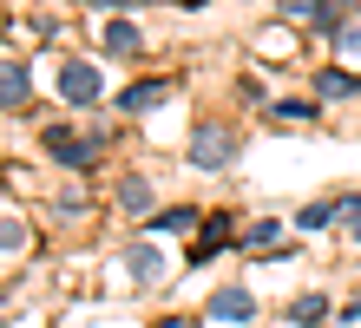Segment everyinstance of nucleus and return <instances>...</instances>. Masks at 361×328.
Returning a JSON list of instances; mask_svg holds the SVG:
<instances>
[{
    "label": "nucleus",
    "instance_id": "1",
    "mask_svg": "<svg viewBox=\"0 0 361 328\" xmlns=\"http://www.w3.org/2000/svg\"><path fill=\"white\" fill-rule=\"evenodd\" d=\"M39 145H47L59 164H79V171L99 158V151H92V138H79V131H66V125H47V131H39Z\"/></svg>",
    "mask_w": 361,
    "mask_h": 328
},
{
    "label": "nucleus",
    "instance_id": "2",
    "mask_svg": "<svg viewBox=\"0 0 361 328\" xmlns=\"http://www.w3.org/2000/svg\"><path fill=\"white\" fill-rule=\"evenodd\" d=\"M230 151H237V138H230V125H197V138H190V158H197L204 171L230 164Z\"/></svg>",
    "mask_w": 361,
    "mask_h": 328
},
{
    "label": "nucleus",
    "instance_id": "3",
    "mask_svg": "<svg viewBox=\"0 0 361 328\" xmlns=\"http://www.w3.org/2000/svg\"><path fill=\"white\" fill-rule=\"evenodd\" d=\"M171 99V79H138V85H125L118 92V112L132 119V112H158V105Z\"/></svg>",
    "mask_w": 361,
    "mask_h": 328
},
{
    "label": "nucleus",
    "instance_id": "4",
    "mask_svg": "<svg viewBox=\"0 0 361 328\" xmlns=\"http://www.w3.org/2000/svg\"><path fill=\"white\" fill-rule=\"evenodd\" d=\"M59 92H66L73 105H92L99 99V73H92L86 59H66V66H59Z\"/></svg>",
    "mask_w": 361,
    "mask_h": 328
},
{
    "label": "nucleus",
    "instance_id": "5",
    "mask_svg": "<svg viewBox=\"0 0 361 328\" xmlns=\"http://www.w3.org/2000/svg\"><path fill=\"white\" fill-rule=\"evenodd\" d=\"M230 230H237V217H230V210H217V217L204 224V236H197V243L184 250V262H210V256L224 250V236H230Z\"/></svg>",
    "mask_w": 361,
    "mask_h": 328
},
{
    "label": "nucleus",
    "instance_id": "6",
    "mask_svg": "<svg viewBox=\"0 0 361 328\" xmlns=\"http://www.w3.org/2000/svg\"><path fill=\"white\" fill-rule=\"evenodd\" d=\"M210 315H217V322H250L257 302H250V289H217V296H210Z\"/></svg>",
    "mask_w": 361,
    "mask_h": 328
},
{
    "label": "nucleus",
    "instance_id": "7",
    "mask_svg": "<svg viewBox=\"0 0 361 328\" xmlns=\"http://www.w3.org/2000/svg\"><path fill=\"white\" fill-rule=\"evenodd\" d=\"M315 92H322V99H355V92H361V79L342 73V66H322V73H315Z\"/></svg>",
    "mask_w": 361,
    "mask_h": 328
},
{
    "label": "nucleus",
    "instance_id": "8",
    "mask_svg": "<svg viewBox=\"0 0 361 328\" xmlns=\"http://www.w3.org/2000/svg\"><path fill=\"white\" fill-rule=\"evenodd\" d=\"M0 85H7V112H20V105H27V92H33V79H27V66H20V59H7Z\"/></svg>",
    "mask_w": 361,
    "mask_h": 328
},
{
    "label": "nucleus",
    "instance_id": "9",
    "mask_svg": "<svg viewBox=\"0 0 361 328\" xmlns=\"http://www.w3.org/2000/svg\"><path fill=\"white\" fill-rule=\"evenodd\" d=\"M145 40H138V27L132 20H112V27H105V53H138Z\"/></svg>",
    "mask_w": 361,
    "mask_h": 328
},
{
    "label": "nucleus",
    "instance_id": "10",
    "mask_svg": "<svg viewBox=\"0 0 361 328\" xmlns=\"http://www.w3.org/2000/svg\"><path fill=\"white\" fill-rule=\"evenodd\" d=\"M118 204L132 210V217H145V210H152V184H145V178H125L118 184Z\"/></svg>",
    "mask_w": 361,
    "mask_h": 328
},
{
    "label": "nucleus",
    "instance_id": "11",
    "mask_svg": "<svg viewBox=\"0 0 361 328\" xmlns=\"http://www.w3.org/2000/svg\"><path fill=\"white\" fill-rule=\"evenodd\" d=\"M289 315L302 322V328H315V322L329 315V302H322V296H295V302H289Z\"/></svg>",
    "mask_w": 361,
    "mask_h": 328
},
{
    "label": "nucleus",
    "instance_id": "12",
    "mask_svg": "<svg viewBox=\"0 0 361 328\" xmlns=\"http://www.w3.org/2000/svg\"><path fill=\"white\" fill-rule=\"evenodd\" d=\"M132 276H138V282H158V250H152V243L132 250Z\"/></svg>",
    "mask_w": 361,
    "mask_h": 328
},
{
    "label": "nucleus",
    "instance_id": "13",
    "mask_svg": "<svg viewBox=\"0 0 361 328\" xmlns=\"http://www.w3.org/2000/svg\"><path fill=\"white\" fill-rule=\"evenodd\" d=\"M190 224H197V210H190V204H184V210H158V217H152V230H190Z\"/></svg>",
    "mask_w": 361,
    "mask_h": 328
},
{
    "label": "nucleus",
    "instance_id": "14",
    "mask_svg": "<svg viewBox=\"0 0 361 328\" xmlns=\"http://www.w3.org/2000/svg\"><path fill=\"white\" fill-rule=\"evenodd\" d=\"M335 217H342L335 197H329V204H309V210H302V230H322V224H335Z\"/></svg>",
    "mask_w": 361,
    "mask_h": 328
},
{
    "label": "nucleus",
    "instance_id": "15",
    "mask_svg": "<svg viewBox=\"0 0 361 328\" xmlns=\"http://www.w3.org/2000/svg\"><path fill=\"white\" fill-rule=\"evenodd\" d=\"M276 119H283V125H289V119H315V105H309V99H283V105H276Z\"/></svg>",
    "mask_w": 361,
    "mask_h": 328
},
{
    "label": "nucleus",
    "instance_id": "16",
    "mask_svg": "<svg viewBox=\"0 0 361 328\" xmlns=\"http://www.w3.org/2000/svg\"><path fill=\"white\" fill-rule=\"evenodd\" d=\"M92 7H132V0H92Z\"/></svg>",
    "mask_w": 361,
    "mask_h": 328
},
{
    "label": "nucleus",
    "instance_id": "17",
    "mask_svg": "<svg viewBox=\"0 0 361 328\" xmlns=\"http://www.w3.org/2000/svg\"><path fill=\"white\" fill-rule=\"evenodd\" d=\"M315 7H329V0H315Z\"/></svg>",
    "mask_w": 361,
    "mask_h": 328
},
{
    "label": "nucleus",
    "instance_id": "18",
    "mask_svg": "<svg viewBox=\"0 0 361 328\" xmlns=\"http://www.w3.org/2000/svg\"><path fill=\"white\" fill-rule=\"evenodd\" d=\"M355 236H361V224H355Z\"/></svg>",
    "mask_w": 361,
    "mask_h": 328
}]
</instances>
